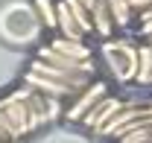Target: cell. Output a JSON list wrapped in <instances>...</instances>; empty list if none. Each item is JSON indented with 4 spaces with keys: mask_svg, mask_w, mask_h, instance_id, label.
<instances>
[{
    "mask_svg": "<svg viewBox=\"0 0 152 143\" xmlns=\"http://www.w3.org/2000/svg\"><path fill=\"white\" fill-rule=\"evenodd\" d=\"M99 58L105 70L111 73L114 82L120 85H134L137 79V61H140V41L134 38H105L99 47Z\"/></svg>",
    "mask_w": 152,
    "mask_h": 143,
    "instance_id": "obj_1",
    "label": "cell"
},
{
    "mask_svg": "<svg viewBox=\"0 0 152 143\" xmlns=\"http://www.w3.org/2000/svg\"><path fill=\"white\" fill-rule=\"evenodd\" d=\"M129 102H132L129 96H120V93L114 96V93H108L105 99H99V102H96V105L82 117L79 128H82V131H88V134H94V137H99V134H102V128L111 123V120H114V117H117L126 105H129Z\"/></svg>",
    "mask_w": 152,
    "mask_h": 143,
    "instance_id": "obj_2",
    "label": "cell"
},
{
    "mask_svg": "<svg viewBox=\"0 0 152 143\" xmlns=\"http://www.w3.org/2000/svg\"><path fill=\"white\" fill-rule=\"evenodd\" d=\"M108 93H111V85H108L105 79H99V76H96V79L82 90V93H76L73 99L64 105V117H61V120H64V123H70V125H79V123H82V117H85V114H88L99 99H105Z\"/></svg>",
    "mask_w": 152,
    "mask_h": 143,
    "instance_id": "obj_3",
    "label": "cell"
},
{
    "mask_svg": "<svg viewBox=\"0 0 152 143\" xmlns=\"http://www.w3.org/2000/svg\"><path fill=\"white\" fill-rule=\"evenodd\" d=\"M20 82H26V85H32L35 90L47 93V96H53V99H61V102H70V99L76 96V90L70 88V85L58 82V79H53V76H44V73H35V70H29V67L23 70Z\"/></svg>",
    "mask_w": 152,
    "mask_h": 143,
    "instance_id": "obj_4",
    "label": "cell"
},
{
    "mask_svg": "<svg viewBox=\"0 0 152 143\" xmlns=\"http://www.w3.org/2000/svg\"><path fill=\"white\" fill-rule=\"evenodd\" d=\"M35 58L50 61V64L64 67V70H73V73H94L96 76V61H79V58H70V55H61V53H56L53 47H47V44H41L35 50Z\"/></svg>",
    "mask_w": 152,
    "mask_h": 143,
    "instance_id": "obj_5",
    "label": "cell"
},
{
    "mask_svg": "<svg viewBox=\"0 0 152 143\" xmlns=\"http://www.w3.org/2000/svg\"><path fill=\"white\" fill-rule=\"evenodd\" d=\"M47 47H53L56 53L61 55H70V58H79V61H96L94 58V47H88V41H73V38H64V35H56L50 41H44Z\"/></svg>",
    "mask_w": 152,
    "mask_h": 143,
    "instance_id": "obj_6",
    "label": "cell"
},
{
    "mask_svg": "<svg viewBox=\"0 0 152 143\" xmlns=\"http://www.w3.org/2000/svg\"><path fill=\"white\" fill-rule=\"evenodd\" d=\"M94 35L96 38H114L117 35V23H114V18H111V12H108V3L105 0H99L94 6Z\"/></svg>",
    "mask_w": 152,
    "mask_h": 143,
    "instance_id": "obj_7",
    "label": "cell"
},
{
    "mask_svg": "<svg viewBox=\"0 0 152 143\" xmlns=\"http://www.w3.org/2000/svg\"><path fill=\"white\" fill-rule=\"evenodd\" d=\"M32 12H35L38 23L47 29V32H56V23H58V0H29Z\"/></svg>",
    "mask_w": 152,
    "mask_h": 143,
    "instance_id": "obj_8",
    "label": "cell"
},
{
    "mask_svg": "<svg viewBox=\"0 0 152 143\" xmlns=\"http://www.w3.org/2000/svg\"><path fill=\"white\" fill-rule=\"evenodd\" d=\"M105 3H108V12H111L117 29H132L134 23H137V15H134L129 0H105Z\"/></svg>",
    "mask_w": 152,
    "mask_h": 143,
    "instance_id": "obj_9",
    "label": "cell"
},
{
    "mask_svg": "<svg viewBox=\"0 0 152 143\" xmlns=\"http://www.w3.org/2000/svg\"><path fill=\"white\" fill-rule=\"evenodd\" d=\"M137 88H152V41H140V61H137Z\"/></svg>",
    "mask_w": 152,
    "mask_h": 143,
    "instance_id": "obj_10",
    "label": "cell"
},
{
    "mask_svg": "<svg viewBox=\"0 0 152 143\" xmlns=\"http://www.w3.org/2000/svg\"><path fill=\"white\" fill-rule=\"evenodd\" d=\"M137 41H152V20L137 23Z\"/></svg>",
    "mask_w": 152,
    "mask_h": 143,
    "instance_id": "obj_11",
    "label": "cell"
},
{
    "mask_svg": "<svg viewBox=\"0 0 152 143\" xmlns=\"http://www.w3.org/2000/svg\"><path fill=\"white\" fill-rule=\"evenodd\" d=\"M143 20H152V6L146 9V12H140V15H137V23H143Z\"/></svg>",
    "mask_w": 152,
    "mask_h": 143,
    "instance_id": "obj_12",
    "label": "cell"
},
{
    "mask_svg": "<svg viewBox=\"0 0 152 143\" xmlns=\"http://www.w3.org/2000/svg\"><path fill=\"white\" fill-rule=\"evenodd\" d=\"M82 3H85V6H88V9L94 12V6H96V3H99V0H82Z\"/></svg>",
    "mask_w": 152,
    "mask_h": 143,
    "instance_id": "obj_13",
    "label": "cell"
}]
</instances>
